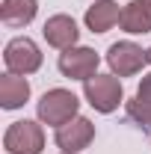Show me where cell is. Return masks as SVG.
<instances>
[{
    "label": "cell",
    "instance_id": "cell-1",
    "mask_svg": "<svg viewBox=\"0 0 151 154\" xmlns=\"http://www.w3.org/2000/svg\"><path fill=\"white\" fill-rule=\"evenodd\" d=\"M77 110H80V101L68 89H48L42 95V101H39V107H36L39 122L51 125V128H62L65 122L77 119Z\"/></svg>",
    "mask_w": 151,
    "mask_h": 154
},
{
    "label": "cell",
    "instance_id": "cell-2",
    "mask_svg": "<svg viewBox=\"0 0 151 154\" xmlns=\"http://www.w3.org/2000/svg\"><path fill=\"white\" fill-rule=\"evenodd\" d=\"M83 95L98 113L107 116L119 110V104L125 101V89L116 74H95L89 80H83Z\"/></svg>",
    "mask_w": 151,
    "mask_h": 154
},
{
    "label": "cell",
    "instance_id": "cell-3",
    "mask_svg": "<svg viewBox=\"0 0 151 154\" xmlns=\"http://www.w3.org/2000/svg\"><path fill=\"white\" fill-rule=\"evenodd\" d=\"M3 148L9 154H42L45 148V131L39 122H30V119H21V122H12L3 134Z\"/></svg>",
    "mask_w": 151,
    "mask_h": 154
},
{
    "label": "cell",
    "instance_id": "cell-4",
    "mask_svg": "<svg viewBox=\"0 0 151 154\" xmlns=\"http://www.w3.org/2000/svg\"><path fill=\"white\" fill-rule=\"evenodd\" d=\"M3 62H6V68H9V74H33L42 68V51H39V45L33 38L27 36H18L12 38L9 45H6V51H3Z\"/></svg>",
    "mask_w": 151,
    "mask_h": 154
},
{
    "label": "cell",
    "instance_id": "cell-5",
    "mask_svg": "<svg viewBox=\"0 0 151 154\" xmlns=\"http://www.w3.org/2000/svg\"><path fill=\"white\" fill-rule=\"evenodd\" d=\"M98 62H101V57L92 48H80V45L62 51L57 59L62 77H68V80H89V77H95L98 74Z\"/></svg>",
    "mask_w": 151,
    "mask_h": 154
},
{
    "label": "cell",
    "instance_id": "cell-6",
    "mask_svg": "<svg viewBox=\"0 0 151 154\" xmlns=\"http://www.w3.org/2000/svg\"><path fill=\"white\" fill-rule=\"evenodd\" d=\"M107 65L113 68V74L131 77L148 65V51H142L136 42H116L107 51Z\"/></svg>",
    "mask_w": 151,
    "mask_h": 154
},
{
    "label": "cell",
    "instance_id": "cell-7",
    "mask_svg": "<svg viewBox=\"0 0 151 154\" xmlns=\"http://www.w3.org/2000/svg\"><path fill=\"white\" fill-rule=\"evenodd\" d=\"M57 145L65 154H80L83 148H89V142L95 139V125L86 116H77L71 122H65L62 128H57Z\"/></svg>",
    "mask_w": 151,
    "mask_h": 154
},
{
    "label": "cell",
    "instance_id": "cell-8",
    "mask_svg": "<svg viewBox=\"0 0 151 154\" xmlns=\"http://www.w3.org/2000/svg\"><path fill=\"white\" fill-rule=\"evenodd\" d=\"M42 36H45V42H48L51 48L68 51V48L77 45L80 30H77V21L71 18V15H51V18L45 21V27H42Z\"/></svg>",
    "mask_w": 151,
    "mask_h": 154
},
{
    "label": "cell",
    "instance_id": "cell-9",
    "mask_svg": "<svg viewBox=\"0 0 151 154\" xmlns=\"http://www.w3.org/2000/svg\"><path fill=\"white\" fill-rule=\"evenodd\" d=\"M86 27L92 30V33H107V30H113L116 24L122 21V9H119V3L116 0H95L92 6L86 9Z\"/></svg>",
    "mask_w": 151,
    "mask_h": 154
},
{
    "label": "cell",
    "instance_id": "cell-10",
    "mask_svg": "<svg viewBox=\"0 0 151 154\" xmlns=\"http://www.w3.org/2000/svg\"><path fill=\"white\" fill-rule=\"evenodd\" d=\"M30 101V83L21 74H3L0 77V107L3 110H18Z\"/></svg>",
    "mask_w": 151,
    "mask_h": 154
},
{
    "label": "cell",
    "instance_id": "cell-11",
    "mask_svg": "<svg viewBox=\"0 0 151 154\" xmlns=\"http://www.w3.org/2000/svg\"><path fill=\"white\" fill-rule=\"evenodd\" d=\"M39 12V3L36 0H3L0 3V21L12 30H21L27 24H33Z\"/></svg>",
    "mask_w": 151,
    "mask_h": 154
},
{
    "label": "cell",
    "instance_id": "cell-12",
    "mask_svg": "<svg viewBox=\"0 0 151 154\" xmlns=\"http://www.w3.org/2000/svg\"><path fill=\"white\" fill-rule=\"evenodd\" d=\"M122 30L131 33V36H142L151 33V9L145 0H131L125 9H122Z\"/></svg>",
    "mask_w": 151,
    "mask_h": 154
},
{
    "label": "cell",
    "instance_id": "cell-13",
    "mask_svg": "<svg viewBox=\"0 0 151 154\" xmlns=\"http://www.w3.org/2000/svg\"><path fill=\"white\" fill-rule=\"evenodd\" d=\"M128 116L151 134V74L142 77V83L136 89V98L128 104Z\"/></svg>",
    "mask_w": 151,
    "mask_h": 154
},
{
    "label": "cell",
    "instance_id": "cell-14",
    "mask_svg": "<svg viewBox=\"0 0 151 154\" xmlns=\"http://www.w3.org/2000/svg\"><path fill=\"white\" fill-rule=\"evenodd\" d=\"M148 62H151V48H148Z\"/></svg>",
    "mask_w": 151,
    "mask_h": 154
},
{
    "label": "cell",
    "instance_id": "cell-15",
    "mask_svg": "<svg viewBox=\"0 0 151 154\" xmlns=\"http://www.w3.org/2000/svg\"><path fill=\"white\" fill-rule=\"evenodd\" d=\"M145 3H148V9H151V0H145Z\"/></svg>",
    "mask_w": 151,
    "mask_h": 154
},
{
    "label": "cell",
    "instance_id": "cell-16",
    "mask_svg": "<svg viewBox=\"0 0 151 154\" xmlns=\"http://www.w3.org/2000/svg\"><path fill=\"white\" fill-rule=\"evenodd\" d=\"M62 154H65V151H62Z\"/></svg>",
    "mask_w": 151,
    "mask_h": 154
}]
</instances>
